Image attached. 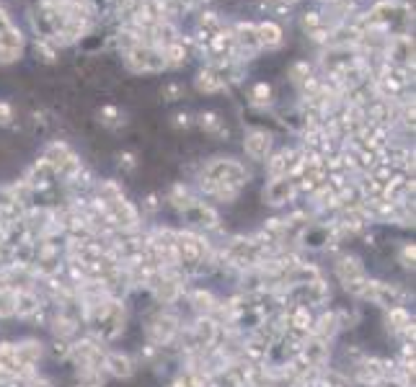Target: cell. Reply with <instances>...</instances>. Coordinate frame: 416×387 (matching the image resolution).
I'll use <instances>...</instances> for the list:
<instances>
[{
    "instance_id": "obj_15",
    "label": "cell",
    "mask_w": 416,
    "mask_h": 387,
    "mask_svg": "<svg viewBox=\"0 0 416 387\" xmlns=\"http://www.w3.org/2000/svg\"><path fill=\"white\" fill-rule=\"evenodd\" d=\"M287 3H292V0H287Z\"/></svg>"
},
{
    "instance_id": "obj_4",
    "label": "cell",
    "mask_w": 416,
    "mask_h": 387,
    "mask_svg": "<svg viewBox=\"0 0 416 387\" xmlns=\"http://www.w3.org/2000/svg\"><path fill=\"white\" fill-rule=\"evenodd\" d=\"M243 150L251 161L264 163L269 158V150H272V134L267 129H248L243 137Z\"/></svg>"
},
{
    "instance_id": "obj_11",
    "label": "cell",
    "mask_w": 416,
    "mask_h": 387,
    "mask_svg": "<svg viewBox=\"0 0 416 387\" xmlns=\"http://www.w3.org/2000/svg\"><path fill=\"white\" fill-rule=\"evenodd\" d=\"M259 39H261V44H267V47H277V44L282 42V32H279V26H274V23H261V26H259Z\"/></svg>"
},
{
    "instance_id": "obj_5",
    "label": "cell",
    "mask_w": 416,
    "mask_h": 387,
    "mask_svg": "<svg viewBox=\"0 0 416 387\" xmlns=\"http://www.w3.org/2000/svg\"><path fill=\"white\" fill-rule=\"evenodd\" d=\"M186 217V222L194 227H202V230H215V227L220 225V217L215 212L212 207H207L204 202H194L192 207H186L182 212Z\"/></svg>"
},
{
    "instance_id": "obj_10",
    "label": "cell",
    "mask_w": 416,
    "mask_h": 387,
    "mask_svg": "<svg viewBox=\"0 0 416 387\" xmlns=\"http://www.w3.org/2000/svg\"><path fill=\"white\" fill-rule=\"evenodd\" d=\"M300 240H303V246H308V248H323L331 243V230L329 227H308V230L300 235Z\"/></svg>"
},
{
    "instance_id": "obj_9",
    "label": "cell",
    "mask_w": 416,
    "mask_h": 387,
    "mask_svg": "<svg viewBox=\"0 0 416 387\" xmlns=\"http://www.w3.org/2000/svg\"><path fill=\"white\" fill-rule=\"evenodd\" d=\"M189 305L194 307L197 318H199V315H207V318H212L215 307H217V297H215L212 292H207V290H197V292H192V297H189Z\"/></svg>"
},
{
    "instance_id": "obj_3",
    "label": "cell",
    "mask_w": 416,
    "mask_h": 387,
    "mask_svg": "<svg viewBox=\"0 0 416 387\" xmlns=\"http://www.w3.org/2000/svg\"><path fill=\"white\" fill-rule=\"evenodd\" d=\"M360 297H362V300H370L373 305H380V307H385V310H391V307H404L406 294H404V290H401V287H395V284L370 279Z\"/></svg>"
},
{
    "instance_id": "obj_12",
    "label": "cell",
    "mask_w": 416,
    "mask_h": 387,
    "mask_svg": "<svg viewBox=\"0 0 416 387\" xmlns=\"http://www.w3.org/2000/svg\"><path fill=\"white\" fill-rule=\"evenodd\" d=\"M398 263H401L404 269H414V243H404V246H401Z\"/></svg>"
},
{
    "instance_id": "obj_8",
    "label": "cell",
    "mask_w": 416,
    "mask_h": 387,
    "mask_svg": "<svg viewBox=\"0 0 416 387\" xmlns=\"http://www.w3.org/2000/svg\"><path fill=\"white\" fill-rule=\"evenodd\" d=\"M388 331H393L398 336H414V318L406 307H391L385 315Z\"/></svg>"
},
{
    "instance_id": "obj_1",
    "label": "cell",
    "mask_w": 416,
    "mask_h": 387,
    "mask_svg": "<svg viewBox=\"0 0 416 387\" xmlns=\"http://www.w3.org/2000/svg\"><path fill=\"white\" fill-rule=\"evenodd\" d=\"M333 274H336V279L342 281L344 290L349 292V294H354V297H360L364 292V287H367V281H370V274L364 269V263L357 256H352V253L339 256V261L333 263Z\"/></svg>"
},
{
    "instance_id": "obj_13",
    "label": "cell",
    "mask_w": 416,
    "mask_h": 387,
    "mask_svg": "<svg viewBox=\"0 0 416 387\" xmlns=\"http://www.w3.org/2000/svg\"><path fill=\"white\" fill-rule=\"evenodd\" d=\"M220 86H223V83L215 75H210V73H207V75H204V73L199 75V91H204V93H215Z\"/></svg>"
},
{
    "instance_id": "obj_7",
    "label": "cell",
    "mask_w": 416,
    "mask_h": 387,
    "mask_svg": "<svg viewBox=\"0 0 416 387\" xmlns=\"http://www.w3.org/2000/svg\"><path fill=\"white\" fill-rule=\"evenodd\" d=\"M104 372H109L117 379H129L135 375V362L129 354H122V351H111V354L104 356Z\"/></svg>"
},
{
    "instance_id": "obj_14",
    "label": "cell",
    "mask_w": 416,
    "mask_h": 387,
    "mask_svg": "<svg viewBox=\"0 0 416 387\" xmlns=\"http://www.w3.org/2000/svg\"><path fill=\"white\" fill-rule=\"evenodd\" d=\"M269 96H272V88L267 83H256V88H254V104H269Z\"/></svg>"
},
{
    "instance_id": "obj_2",
    "label": "cell",
    "mask_w": 416,
    "mask_h": 387,
    "mask_svg": "<svg viewBox=\"0 0 416 387\" xmlns=\"http://www.w3.org/2000/svg\"><path fill=\"white\" fill-rule=\"evenodd\" d=\"M182 331V320L168 310H158L155 315H150L148 322H145V336H148L150 346H158V349H166V346L173 344V338Z\"/></svg>"
},
{
    "instance_id": "obj_6",
    "label": "cell",
    "mask_w": 416,
    "mask_h": 387,
    "mask_svg": "<svg viewBox=\"0 0 416 387\" xmlns=\"http://www.w3.org/2000/svg\"><path fill=\"white\" fill-rule=\"evenodd\" d=\"M292 194H295V181H289V176H285V178H272V181L267 183V189H264V202L272 207H282L292 199Z\"/></svg>"
}]
</instances>
